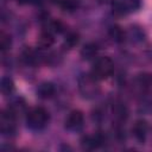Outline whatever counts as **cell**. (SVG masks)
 Returning a JSON list of instances; mask_svg holds the SVG:
<instances>
[{"mask_svg":"<svg viewBox=\"0 0 152 152\" xmlns=\"http://www.w3.org/2000/svg\"><path fill=\"white\" fill-rule=\"evenodd\" d=\"M14 90V83L10 77H4L1 80V91L4 94H11Z\"/></svg>","mask_w":152,"mask_h":152,"instance_id":"12","label":"cell"},{"mask_svg":"<svg viewBox=\"0 0 152 152\" xmlns=\"http://www.w3.org/2000/svg\"><path fill=\"white\" fill-rule=\"evenodd\" d=\"M147 132V124L145 120H138L132 127V134L138 141H144Z\"/></svg>","mask_w":152,"mask_h":152,"instance_id":"5","label":"cell"},{"mask_svg":"<svg viewBox=\"0 0 152 152\" xmlns=\"http://www.w3.org/2000/svg\"><path fill=\"white\" fill-rule=\"evenodd\" d=\"M112 8H113V13L116 14V15H122L124 13H126V5L124 2H120V1H115L113 2L112 5Z\"/></svg>","mask_w":152,"mask_h":152,"instance_id":"13","label":"cell"},{"mask_svg":"<svg viewBox=\"0 0 152 152\" xmlns=\"http://www.w3.org/2000/svg\"><path fill=\"white\" fill-rule=\"evenodd\" d=\"M49 121V113L43 107H36L27 113L26 122L27 126L33 129L43 128Z\"/></svg>","mask_w":152,"mask_h":152,"instance_id":"2","label":"cell"},{"mask_svg":"<svg viewBox=\"0 0 152 152\" xmlns=\"http://www.w3.org/2000/svg\"><path fill=\"white\" fill-rule=\"evenodd\" d=\"M83 113L81 110H72L65 119V127L68 129H78L83 125Z\"/></svg>","mask_w":152,"mask_h":152,"instance_id":"3","label":"cell"},{"mask_svg":"<svg viewBox=\"0 0 152 152\" xmlns=\"http://www.w3.org/2000/svg\"><path fill=\"white\" fill-rule=\"evenodd\" d=\"M63 30H64V25H63L59 20H53V21H50V23H49V28H48V31L59 33V32H62Z\"/></svg>","mask_w":152,"mask_h":152,"instance_id":"14","label":"cell"},{"mask_svg":"<svg viewBox=\"0 0 152 152\" xmlns=\"http://www.w3.org/2000/svg\"><path fill=\"white\" fill-rule=\"evenodd\" d=\"M37 93H38L39 97H42V99H50L55 94V87H53L52 83L45 82V83H42L38 87Z\"/></svg>","mask_w":152,"mask_h":152,"instance_id":"7","label":"cell"},{"mask_svg":"<svg viewBox=\"0 0 152 152\" xmlns=\"http://www.w3.org/2000/svg\"><path fill=\"white\" fill-rule=\"evenodd\" d=\"M113 113H114L115 118L120 121L126 120L128 116V110H127L126 106H124L122 103H115L113 107Z\"/></svg>","mask_w":152,"mask_h":152,"instance_id":"9","label":"cell"},{"mask_svg":"<svg viewBox=\"0 0 152 152\" xmlns=\"http://www.w3.org/2000/svg\"><path fill=\"white\" fill-rule=\"evenodd\" d=\"M97 51H99V48H97V45L95 43H88L82 48L81 56L84 59H91V58H94L96 56Z\"/></svg>","mask_w":152,"mask_h":152,"instance_id":"8","label":"cell"},{"mask_svg":"<svg viewBox=\"0 0 152 152\" xmlns=\"http://www.w3.org/2000/svg\"><path fill=\"white\" fill-rule=\"evenodd\" d=\"M114 71V64L109 57L97 58L91 68L90 75L95 80H104L108 78Z\"/></svg>","mask_w":152,"mask_h":152,"instance_id":"1","label":"cell"},{"mask_svg":"<svg viewBox=\"0 0 152 152\" xmlns=\"http://www.w3.org/2000/svg\"><path fill=\"white\" fill-rule=\"evenodd\" d=\"M109 36L112 37L113 40H115L116 43H121L125 38V33L122 31V28H120L119 26H113L109 28Z\"/></svg>","mask_w":152,"mask_h":152,"instance_id":"10","label":"cell"},{"mask_svg":"<svg viewBox=\"0 0 152 152\" xmlns=\"http://www.w3.org/2000/svg\"><path fill=\"white\" fill-rule=\"evenodd\" d=\"M106 141V137L102 133H96L94 135H87L82 139V145L83 147L88 150H94L100 146H102Z\"/></svg>","mask_w":152,"mask_h":152,"instance_id":"4","label":"cell"},{"mask_svg":"<svg viewBox=\"0 0 152 152\" xmlns=\"http://www.w3.org/2000/svg\"><path fill=\"white\" fill-rule=\"evenodd\" d=\"M51 2H55V4H61L62 2V0H50Z\"/></svg>","mask_w":152,"mask_h":152,"instance_id":"17","label":"cell"},{"mask_svg":"<svg viewBox=\"0 0 152 152\" xmlns=\"http://www.w3.org/2000/svg\"><path fill=\"white\" fill-rule=\"evenodd\" d=\"M64 10H68V11H72L75 10L76 7V2L74 0H62V2L59 4Z\"/></svg>","mask_w":152,"mask_h":152,"instance_id":"16","label":"cell"},{"mask_svg":"<svg viewBox=\"0 0 152 152\" xmlns=\"http://www.w3.org/2000/svg\"><path fill=\"white\" fill-rule=\"evenodd\" d=\"M53 42H55V38L52 36V32H50L48 30L44 31V32H42L39 34V37H38V46L40 49H48V48H50L53 44Z\"/></svg>","mask_w":152,"mask_h":152,"instance_id":"6","label":"cell"},{"mask_svg":"<svg viewBox=\"0 0 152 152\" xmlns=\"http://www.w3.org/2000/svg\"><path fill=\"white\" fill-rule=\"evenodd\" d=\"M78 40H80V36H78V33H76V32H69V33L65 36L64 45L68 46V49H71V48H74V46L77 45Z\"/></svg>","mask_w":152,"mask_h":152,"instance_id":"11","label":"cell"},{"mask_svg":"<svg viewBox=\"0 0 152 152\" xmlns=\"http://www.w3.org/2000/svg\"><path fill=\"white\" fill-rule=\"evenodd\" d=\"M11 46V38L8 34L6 33H1V38H0V48H1V51L5 52L10 49Z\"/></svg>","mask_w":152,"mask_h":152,"instance_id":"15","label":"cell"}]
</instances>
